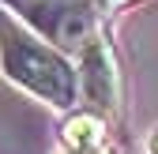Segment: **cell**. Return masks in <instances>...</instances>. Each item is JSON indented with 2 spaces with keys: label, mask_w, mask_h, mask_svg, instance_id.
<instances>
[{
  "label": "cell",
  "mask_w": 158,
  "mask_h": 154,
  "mask_svg": "<svg viewBox=\"0 0 158 154\" xmlns=\"http://www.w3.org/2000/svg\"><path fill=\"white\" fill-rule=\"evenodd\" d=\"M135 4V0H98V8H128Z\"/></svg>",
  "instance_id": "cell-5"
},
{
  "label": "cell",
  "mask_w": 158,
  "mask_h": 154,
  "mask_svg": "<svg viewBox=\"0 0 158 154\" xmlns=\"http://www.w3.org/2000/svg\"><path fill=\"white\" fill-rule=\"evenodd\" d=\"M0 4L60 49H79L90 34H98L94 4H72V0H0Z\"/></svg>",
  "instance_id": "cell-2"
},
{
  "label": "cell",
  "mask_w": 158,
  "mask_h": 154,
  "mask_svg": "<svg viewBox=\"0 0 158 154\" xmlns=\"http://www.w3.org/2000/svg\"><path fill=\"white\" fill-rule=\"evenodd\" d=\"M60 139L68 150H79V154H94V150H106V113L98 109H79L64 120L60 128Z\"/></svg>",
  "instance_id": "cell-4"
},
{
  "label": "cell",
  "mask_w": 158,
  "mask_h": 154,
  "mask_svg": "<svg viewBox=\"0 0 158 154\" xmlns=\"http://www.w3.org/2000/svg\"><path fill=\"white\" fill-rule=\"evenodd\" d=\"M0 71L53 109H72L79 98V64L56 42L27 26L11 8L0 4Z\"/></svg>",
  "instance_id": "cell-1"
},
{
  "label": "cell",
  "mask_w": 158,
  "mask_h": 154,
  "mask_svg": "<svg viewBox=\"0 0 158 154\" xmlns=\"http://www.w3.org/2000/svg\"><path fill=\"white\" fill-rule=\"evenodd\" d=\"M60 154H79V150H68V147H64V150H60ZM94 154H106V150H94Z\"/></svg>",
  "instance_id": "cell-7"
},
{
  "label": "cell",
  "mask_w": 158,
  "mask_h": 154,
  "mask_svg": "<svg viewBox=\"0 0 158 154\" xmlns=\"http://www.w3.org/2000/svg\"><path fill=\"white\" fill-rule=\"evenodd\" d=\"M75 64H79V98L106 117L117 113V105H121V64H117L113 45L102 34H90L75 49Z\"/></svg>",
  "instance_id": "cell-3"
},
{
  "label": "cell",
  "mask_w": 158,
  "mask_h": 154,
  "mask_svg": "<svg viewBox=\"0 0 158 154\" xmlns=\"http://www.w3.org/2000/svg\"><path fill=\"white\" fill-rule=\"evenodd\" d=\"M151 154H158V132L151 136Z\"/></svg>",
  "instance_id": "cell-6"
},
{
  "label": "cell",
  "mask_w": 158,
  "mask_h": 154,
  "mask_svg": "<svg viewBox=\"0 0 158 154\" xmlns=\"http://www.w3.org/2000/svg\"><path fill=\"white\" fill-rule=\"evenodd\" d=\"M72 4H98V0H72Z\"/></svg>",
  "instance_id": "cell-8"
}]
</instances>
